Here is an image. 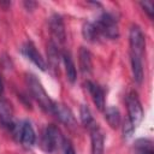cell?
I'll list each match as a JSON object with an SVG mask.
<instances>
[{"instance_id": "obj_1", "label": "cell", "mask_w": 154, "mask_h": 154, "mask_svg": "<svg viewBox=\"0 0 154 154\" xmlns=\"http://www.w3.org/2000/svg\"><path fill=\"white\" fill-rule=\"evenodd\" d=\"M26 84L29 87V90L34 99L37 101L40 107L46 112H52L53 109V101L46 93L45 88L42 87L41 82L34 76V75H26Z\"/></svg>"}, {"instance_id": "obj_2", "label": "cell", "mask_w": 154, "mask_h": 154, "mask_svg": "<svg viewBox=\"0 0 154 154\" xmlns=\"http://www.w3.org/2000/svg\"><path fill=\"white\" fill-rule=\"evenodd\" d=\"M64 144L65 143H64V138L60 130L53 124L48 125L46 128V131L42 136V142H41L43 150L47 153H52L57 149H60Z\"/></svg>"}, {"instance_id": "obj_3", "label": "cell", "mask_w": 154, "mask_h": 154, "mask_svg": "<svg viewBox=\"0 0 154 154\" xmlns=\"http://www.w3.org/2000/svg\"><path fill=\"white\" fill-rule=\"evenodd\" d=\"M100 35L108 38H117L119 36V29L114 17L109 13H102L94 23Z\"/></svg>"}, {"instance_id": "obj_4", "label": "cell", "mask_w": 154, "mask_h": 154, "mask_svg": "<svg viewBox=\"0 0 154 154\" xmlns=\"http://www.w3.org/2000/svg\"><path fill=\"white\" fill-rule=\"evenodd\" d=\"M126 106H128V113H129V120L132 123V125L136 128L143 117V109L141 106V102L137 97V95L132 91L126 96Z\"/></svg>"}, {"instance_id": "obj_5", "label": "cell", "mask_w": 154, "mask_h": 154, "mask_svg": "<svg viewBox=\"0 0 154 154\" xmlns=\"http://www.w3.org/2000/svg\"><path fill=\"white\" fill-rule=\"evenodd\" d=\"M129 40H130L131 54L142 57L144 48H146V38H144V35H143L142 30L140 29V26H137V25L131 26L130 34H129Z\"/></svg>"}, {"instance_id": "obj_6", "label": "cell", "mask_w": 154, "mask_h": 154, "mask_svg": "<svg viewBox=\"0 0 154 154\" xmlns=\"http://www.w3.org/2000/svg\"><path fill=\"white\" fill-rule=\"evenodd\" d=\"M49 28H51V34L53 36V41L57 46H59L60 43H63L65 41V26H64V22L63 18L54 13L49 18Z\"/></svg>"}, {"instance_id": "obj_7", "label": "cell", "mask_w": 154, "mask_h": 154, "mask_svg": "<svg viewBox=\"0 0 154 154\" xmlns=\"http://www.w3.org/2000/svg\"><path fill=\"white\" fill-rule=\"evenodd\" d=\"M52 112L57 116V118L64 123L65 125H69V126H72L75 125L76 120H75V117L72 114V112L70 111V108H67L65 105H61V103H53V109Z\"/></svg>"}, {"instance_id": "obj_8", "label": "cell", "mask_w": 154, "mask_h": 154, "mask_svg": "<svg viewBox=\"0 0 154 154\" xmlns=\"http://www.w3.org/2000/svg\"><path fill=\"white\" fill-rule=\"evenodd\" d=\"M90 138H91V154H103V134L95 124L90 128Z\"/></svg>"}, {"instance_id": "obj_9", "label": "cell", "mask_w": 154, "mask_h": 154, "mask_svg": "<svg viewBox=\"0 0 154 154\" xmlns=\"http://www.w3.org/2000/svg\"><path fill=\"white\" fill-rule=\"evenodd\" d=\"M23 52H24V54L38 67V69H41L42 71H45L46 70V61L43 60V58L41 57V54L37 52V49L35 48V46L31 43V42H28V43H25V46L23 47Z\"/></svg>"}, {"instance_id": "obj_10", "label": "cell", "mask_w": 154, "mask_h": 154, "mask_svg": "<svg viewBox=\"0 0 154 154\" xmlns=\"http://www.w3.org/2000/svg\"><path fill=\"white\" fill-rule=\"evenodd\" d=\"M19 140H20L22 144L24 147H26V148H30V147L34 146L35 140H36V136H35V131H34V129H32V126H31L30 123L24 122L22 124Z\"/></svg>"}, {"instance_id": "obj_11", "label": "cell", "mask_w": 154, "mask_h": 154, "mask_svg": "<svg viewBox=\"0 0 154 154\" xmlns=\"http://www.w3.org/2000/svg\"><path fill=\"white\" fill-rule=\"evenodd\" d=\"M87 88L89 90V93L91 94V97H93V101L95 103V106L100 109V111H103L105 109V94H103V90L95 83L93 82H87Z\"/></svg>"}, {"instance_id": "obj_12", "label": "cell", "mask_w": 154, "mask_h": 154, "mask_svg": "<svg viewBox=\"0 0 154 154\" xmlns=\"http://www.w3.org/2000/svg\"><path fill=\"white\" fill-rule=\"evenodd\" d=\"M131 70L132 76L136 83H142L143 79V66H142V57L131 54Z\"/></svg>"}, {"instance_id": "obj_13", "label": "cell", "mask_w": 154, "mask_h": 154, "mask_svg": "<svg viewBox=\"0 0 154 154\" xmlns=\"http://www.w3.org/2000/svg\"><path fill=\"white\" fill-rule=\"evenodd\" d=\"M91 54L87 48L82 47L79 49V67L82 73H89L91 71Z\"/></svg>"}, {"instance_id": "obj_14", "label": "cell", "mask_w": 154, "mask_h": 154, "mask_svg": "<svg viewBox=\"0 0 154 154\" xmlns=\"http://www.w3.org/2000/svg\"><path fill=\"white\" fill-rule=\"evenodd\" d=\"M63 60H64V66H65L66 77H67V79H69L71 83H73V82L76 81L77 73H76V67H75V64H73V60H72L70 53L64 52V53H63Z\"/></svg>"}, {"instance_id": "obj_15", "label": "cell", "mask_w": 154, "mask_h": 154, "mask_svg": "<svg viewBox=\"0 0 154 154\" xmlns=\"http://www.w3.org/2000/svg\"><path fill=\"white\" fill-rule=\"evenodd\" d=\"M82 34H83V37L87 41H89V42H95L101 36L100 32L97 31L95 24L91 23V22H87V23L83 24V26H82Z\"/></svg>"}, {"instance_id": "obj_16", "label": "cell", "mask_w": 154, "mask_h": 154, "mask_svg": "<svg viewBox=\"0 0 154 154\" xmlns=\"http://www.w3.org/2000/svg\"><path fill=\"white\" fill-rule=\"evenodd\" d=\"M105 118L108 125L113 129H117L120 125V113L116 107H107L105 111Z\"/></svg>"}, {"instance_id": "obj_17", "label": "cell", "mask_w": 154, "mask_h": 154, "mask_svg": "<svg viewBox=\"0 0 154 154\" xmlns=\"http://www.w3.org/2000/svg\"><path fill=\"white\" fill-rule=\"evenodd\" d=\"M48 60L49 63L54 66V69H57V66L59 65V49H58V46L54 43V42H49L48 43Z\"/></svg>"}, {"instance_id": "obj_18", "label": "cell", "mask_w": 154, "mask_h": 154, "mask_svg": "<svg viewBox=\"0 0 154 154\" xmlns=\"http://www.w3.org/2000/svg\"><path fill=\"white\" fill-rule=\"evenodd\" d=\"M79 114H81V120H82V123H83L85 126H88V128L90 129L91 126L95 125V122H94V119H93L91 112H90V109H89L85 105H82V106H81Z\"/></svg>"}, {"instance_id": "obj_19", "label": "cell", "mask_w": 154, "mask_h": 154, "mask_svg": "<svg viewBox=\"0 0 154 154\" xmlns=\"http://www.w3.org/2000/svg\"><path fill=\"white\" fill-rule=\"evenodd\" d=\"M0 122L4 126H7V128H10L13 123L8 107H6V105H4L2 102H0Z\"/></svg>"}, {"instance_id": "obj_20", "label": "cell", "mask_w": 154, "mask_h": 154, "mask_svg": "<svg viewBox=\"0 0 154 154\" xmlns=\"http://www.w3.org/2000/svg\"><path fill=\"white\" fill-rule=\"evenodd\" d=\"M134 130H135V126L132 125V123H131L129 119L125 120V123H124V125H123V134H124V137H126V138L131 137Z\"/></svg>"}, {"instance_id": "obj_21", "label": "cell", "mask_w": 154, "mask_h": 154, "mask_svg": "<svg viewBox=\"0 0 154 154\" xmlns=\"http://www.w3.org/2000/svg\"><path fill=\"white\" fill-rule=\"evenodd\" d=\"M142 7H143V10L147 12V14L150 17V18H153V12H154V7H153V2H150V1H144V2H141L140 4Z\"/></svg>"}, {"instance_id": "obj_22", "label": "cell", "mask_w": 154, "mask_h": 154, "mask_svg": "<svg viewBox=\"0 0 154 154\" xmlns=\"http://www.w3.org/2000/svg\"><path fill=\"white\" fill-rule=\"evenodd\" d=\"M65 154H76L72 144H70V143H66L65 144Z\"/></svg>"}, {"instance_id": "obj_23", "label": "cell", "mask_w": 154, "mask_h": 154, "mask_svg": "<svg viewBox=\"0 0 154 154\" xmlns=\"http://www.w3.org/2000/svg\"><path fill=\"white\" fill-rule=\"evenodd\" d=\"M2 94H4V83H2V79L0 76V97L2 96Z\"/></svg>"}, {"instance_id": "obj_24", "label": "cell", "mask_w": 154, "mask_h": 154, "mask_svg": "<svg viewBox=\"0 0 154 154\" xmlns=\"http://www.w3.org/2000/svg\"><path fill=\"white\" fill-rule=\"evenodd\" d=\"M138 154H153V150H148V152H143V153H138Z\"/></svg>"}]
</instances>
